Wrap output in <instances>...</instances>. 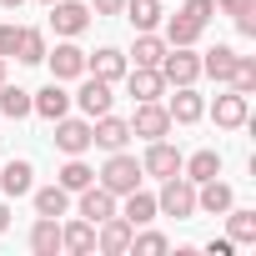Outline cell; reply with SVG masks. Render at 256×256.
Segmentation results:
<instances>
[{"label": "cell", "mask_w": 256, "mask_h": 256, "mask_svg": "<svg viewBox=\"0 0 256 256\" xmlns=\"http://www.w3.org/2000/svg\"><path fill=\"white\" fill-rule=\"evenodd\" d=\"M141 176H146V171H141V161H136V156H126V151H110V161L96 171V181H100L110 196L136 191V186H141Z\"/></svg>", "instance_id": "1"}, {"label": "cell", "mask_w": 256, "mask_h": 256, "mask_svg": "<svg viewBox=\"0 0 256 256\" xmlns=\"http://www.w3.org/2000/svg\"><path fill=\"white\" fill-rule=\"evenodd\" d=\"M156 211H161V216H176V221H191V216H196V181H186L181 171L166 176V186H161V196H156Z\"/></svg>", "instance_id": "2"}, {"label": "cell", "mask_w": 256, "mask_h": 256, "mask_svg": "<svg viewBox=\"0 0 256 256\" xmlns=\"http://www.w3.org/2000/svg\"><path fill=\"white\" fill-rule=\"evenodd\" d=\"M161 80L166 86H196V76H201V56L191 50V46H166V56H161Z\"/></svg>", "instance_id": "3"}, {"label": "cell", "mask_w": 256, "mask_h": 256, "mask_svg": "<svg viewBox=\"0 0 256 256\" xmlns=\"http://www.w3.org/2000/svg\"><path fill=\"white\" fill-rule=\"evenodd\" d=\"M171 131V110L161 100H136V116H131V136H146V141H161Z\"/></svg>", "instance_id": "4"}, {"label": "cell", "mask_w": 256, "mask_h": 256, "mask_svg": "<svg viewBox=\"0 0 256 256\" xmlns=\"http://www.w3.org/2000/svg\"><path fill=\"white\" fill-rule=\"evenodd\" d=\"M131 221L126 216H106V221H96V251H106V256H126L131 251Z\"/></svg>", "instance_id": "5"}, {"label": "cell", "mask_w": 256, "mask_h": 256, "mask_svg": "<svg viewBox=\"0 0 256 256\" xmlns=\"http://www.w3.org/2000/svg\"><path fill=\"white\" fill-rule=\"evenodd\" d=\"M50 26H56V36L76 40L90 26V6H80V0H50Z\"/></svg>", "instance_id": "6"}, {"label": "cell", "mask_w": 256, "mask_h": 256, "mask_svg": "<svg viewBox=\"0 0 256 256\" xmlns=\"http://www.w3.org/2000/svg\"><path fill=\"white\" fill-rule=\"evenodd\" d=\"M126 141H131V120H120V116H96L90 120V146L100 151H126Z\"/></svg>", "instance_id": "7"}, {"label": "cell", "mask_w": 256, "mask_h": 256, "mask_svg": "<svg viewBox=\"0 0 256 256\" xmlns=\"http://www.w3.org/2000/svg\"><path fill=\"white\" fill-rule=\"evenodd\" d=\"M181 161H186V156H181V151H176V146L161 136V141H151V146H146V161H141V171L166 181V176H176V171H181Z\"/></svg>", "instance_id": "8"}, {"label": "cell", "mask_w": 256, "mask_h": 256, "mask_svg": "<svg viewBox=\"0 0 256 256\" xmlns=\"http://www.w3.org/2000/svg\"><path fill=\"white\" fill-rule=\"evenodd\" d=\"M120 80H126V90H131L136 100H161V96H166V80H161L156 66H131Z\"/></svg>", "instance_id": "9"}, {"label": "cell", "mask_w": 256, "mask_h": 256, "mask_svg": "<svg viewBox=\"0 0 256 256\" xmlns=\"http://www.w3.org/2000/svg\"><path fill=\"white\" fill-rule=\"evenodd\" d=\"M46 60H50V76H56V80H76V76H86V50H80L76 40L46 50Z\"/></svg>", "instance_id": "10"}, {"label": "cell", "mask_w": 256, "mask_h": 256, "mask_svg": "<svg viewBox=\"0 0 256 256\" xmlns=\"http://www.w3.org/2000/svg\"><path fill=\"white\" fill-rule=\"evenodd\" d=\"M56 146H60L66 156L90 151V120H70V116H60V120H56Z\"/></svg>", "instance_id": "11"}, {"label": "cell", "mask_w": 256, "mask_h": 256, "mask_svg": "<svg viewBox=\"0 0 256 256\" xmlns=\"http://www.w3.org/2000/svg\"><path fill=\"white\" fill-rule=\"evenodd\" d=\"M86 70H90L96 80H110V86H116V80H120L126 70H131V60H126V56H120L116 46H106V50H96V56H86Z\"/></svg>", "instance_id": "12"}, {"label": "cell", "mask_w": 256, "mask_h": 256, "mask_svg": "<svg viewBox=\"0 0 256 256\" xmlns=\"http://www.w3.org/2000/svg\"><path fill=\"white\" fill-rule=\"evenodd\" d=\"M211 116H216V126H226V131H236V126H246V116H251V106H246V96L231 86L226 96H216V106H211Z\"/></svg>", "instance_id": "13"}, {"label": "cell", "mask_w": 256, "mask_h": 256, "mask_svg": "<svg viewBox=\"0 0 256 256\" xmlns=\"http://www.w3.org/2000/svg\"><path fill=\"white\" fill-rule=\"evenodd\" d=\"M171 126H196L201 116H206V100L191 90V86H176V96H171Z\"/></svg>", "instance_id": "14"}, {"label": "cell", "mask_w": 256, "mask_h": 256, "mask_svg": "<svg viewBox=\"0 0 256 256\" xmlns=\"http://www.w3.org/2000/svg\"><path fill=\"white\" fill-rule=\"evenodd\" d=\"M231 206H236V196H231V186H226V181H216V176H211V181H201V186H196V211L221 216V211H231Z\"/></svg>", "instance_id": "15"}, {"label": "cell", "mask_w": 256, "mask_h": 256, "mask_svg": "<svg viewBox=\"0 0 256 256\" xmlns=\"http://www.w3.org/2000/svg\"><path fill=\"white\" fill-rule=\"evenodd\" d=\"M76 196H80V216H86V221H106V216H116V196H110L100 181H90V186L76 191Z\"/></svg>", "instance_id": "16"}, {"label": "cell", "mask_w": 256, "mask_h": 256, "mask_svg": "<svg viewBox=\"0 0 256 256\" xmlns=\"http://www.w3.org/2000/svg\"><path fill=\"white\" fill-rule=\"evenodd\" d=\"M0 191L6 196H30L36 191V171H30V161H6V171H0Z\"/></svg>", "instance_id": "17"}, {"label": "cell", "mask_w": 256, "mask_h": 256, "mask_svg": "<svg viewBox=\"0 0 256 256\" xmlns=\"http://www.w3.org/2000/svg\"><path fill=\"white\" fill-rule=\"evenodd\" d=\"M30 110H36V116H46V120H60V116L70 110V96L60 90V80H50L46 90H36V96H30Z\"/></svg>", "instance_id": "18"}, {"label": "cell", "mask_w": 256, "mask_h": 256, "mask_svg": "<svg viewBox=\"0 0 256 256\" xmlns=\"http://www.w3.org/2000/svg\"><path fill=\"white\" fill-rule=\"evenodd\" d=\"M76 100H80V110L96 120V116H106V110H110V100H116V96H110V80H96V76H90V80L80 86V96H76Z\"/></svg>", "instance_id": "19"}, {"label": "cell", "mask_w": 256, "mask_h": 256, "mask_svg": "<svg viewBox=\"0 0 256 256\" xmlns=\"http://www.w3.org/2000/svg\"><path fill=\"white\" fill-rule=\"evenodd\" d=\"M30 251H36V256H56V251H60V221H56V216H36V226H30Z\"/></svg>", "instance_id": "20"}, {"label": "cell", "mask_w": 256, "mask_h": 256, "mask_svg": "<svg viewBox=\"0 0 256 256\" xmlns=\"http://www.w3.org/2000/svg\"><path fill=\"white\" fill-rule=\"evenodd\" d=\"M60 251H76V256H86V251H96V221H70V226H60Z\"/></svg>", "instance_id": "21"}, {"label": "cell", "mask_w": 256, "mask_h": 256, "mask_svg": "<svg viewBox=\"0 0 256 256\" xmlns=\"http://www.w3.org/2000/svg\"><path fill=\"white\" fill-rule=\"evenodd\" d=\"M120 16L131 20L136 30H156L166 10H161V0H126V6H120Z\"/></svg>", "instance_id": "22"}, {"label": "cell", "mask_w": 256, "mask_h": 256, "mask_svg": "<svg viewBox=\"0 0 256 256\" xmlns=\"http://www.w3.org/2000/svg\"><path fill=\"white\" fill-rule=\"evenodd\" d=\"M201 70H206L211 80L231 86V70H236V50H231V46H216V50H206V56H201Z\"/></svg>", "instance_id": "23"}, {"label": "cell", "mask_w": 256, "mask_h": 256, "mask_svg": "<svg viewBox=\"0 0 256 256\" xmlns=\"http://www.w3.org/2000/svg\"><path fill=\"white\" fill-rule=\"evenodd\" d=\"M221 216H226V231H231V241H236V246H251V241H256V211L231 206V211H221Z\"/></svg>", "instance_id": "24"}, {"label": "cell", "mask_w": 256, "mask_h": 256, "mask_svg": "<svg viewBox=\"0 0 256 256\" xmlns=\"http://www.w3.org/2000/svg\"><path fill=\"white\" fill-rule=\"evenodd\" d=\"M126 221H131V226H146V221H156V196L151 191H126V211H120Z\"/></svg>", "instance_id": "25"}, {"label": "cell", "mask_w": 256, "mask_h": 256, "mask_svg": "<svg viewBox=\"0 0 256 256\" xmlns=\"http://www.w3.org/2000/svg\"><path fill=\"white\" fill-rule=\"evenodd\" d=\"M201 30H206V26H196L186 10H176V16L166 20V46H196V40H201Z\"/></svg>", "instance_id": "26"}, {"label": "cell", "mask_w": 256, "mask_h": 256, "mask_svg": "<svg viewBox=\"0 0 256 256\" xmlns=\"http://www.w3.org/2000/svg\"><path fill=\"white\" fill-rule=\"evenodd\" d=\"M181 176L201 186V181H211V176H221V156H216V151H196L191 161H181Z\"/></svg>", "instance_id": "27"}, {"label": "cell", "mask_w": 256, "mask_h": 256, "mask_svg": "<svg viewBox=\"0 0 256 256\" xmlns=\"http://www.w3.org/2000/svg\"><path fill=\"white\" fill-rule=\"evenodd\" d=\"M66 211H70V191H66L60 181L36 191V216H66Z\"/></svg>", "instance_id": "28"}, {"label": "cell", "mask_w": 256, "mask_h": 256, "mask_svg": "<svg viewBox=\"0 0 256 256\" xmlns=\"http://www.w3.org/2000/svg\"><path fill=\"white\" fill-rule=\"evenodd\" d=\"M56 181H60V186H66V191H86V186H90V181H96V171H90V166H86V161H80V156H70V161H66V166H60V176H56Z\"/></svg>", "instance_id": "29"}, {"label": "cell", "mask_w": 256, "mask_h": 256, "mask_svg": "<svg viewBox=\"0 0 256 256\" xmlns=\"http://www.w3.org/2000/svg\"><path fill=\"white\" fill-rule=\"evenodd\" d=\"M0 116H10V120L30 116V90H20V86H0Z\"/></svg>", "instance_id": "30"}, {"label": "cell", "mask_w": 256, "mask_h": 256, "mask_svg": "<svg viewBox=\"0 0 256 256\" xmlns=\"http://www.w3.org/2000/svg\"><path fill=\"white\" fill-rule=\"evenodd\" d=\"M16 60H26V66H40V60H46V36L20 26V46H16Z\"/></svg>", "instance_id": "31"}, {"label": "cell", "mask_w": 256, "mask_h": 256, "mask_svg": "<svg viewBox=\"0 0 256 256\" xmlns=\"http://www.w3.org/2000/svg\"><path fill=\"white\" fill-rule=\"evenodd\" d=\"M131 56H136V66H161V56H166V40H161V36H151V30H141Z\"/></svg>", "instance_id": "32"}, {"label": "cell", "mask_w": 256, "mask_h": 256, "mask_svg": "<svg viewBox=\"0 0 256 256\" xmlns=\"http://www.w3.org/2000/svg\"><path fill=\"white\" fill-rule=\"evenodd\" d=\"M131 251H136V256H161V251H171V241H166L161 231H141V236L131 231Z\"/></svg>", "instance_id": "33"}, {"label": "cell", "mask_w": 256, "mask_h": 256, "mask_svg": "<svg viewBox=\"0 0 256 256\" xmlns=\"http://www.w3.org/2000/svg\"><path fill=\"white\" fill-rule=\"evenodd\" d=\"M181 10H186V16L196 20V26H206V20L216 16V0H186V6H181Z\"/></svg>", "instance_id": "34"}, {"label": "cell", "mask_w": 256, "mask_h": 256, "mask_svg": "<svg viewBox=\"0 0 256 256\" xmlns=\"http://www.w3.org/2000/svg\"><path fill=\"white\" fill-rule=\"evenodd\" d=\"M216 10H226L231 20H241V16H251V10H256V0H216Z\"/></svg>", "instance_id": "35"}, {"label": "cell", "mask_w": 256, "mask_h": 256, "mask_svg": "<svg viewBox=\"0 0 256 256\" xmlns=\"http://www.w3.org/2000/svg\"><path fill=\"white\" fill-rule=\"evenodd\" d=\"M16 46H20V26H0V56H16Z\"/></svg>", "instance_id": "36"}, {"label": "cell", "mask_w": 256, "mask_h": 256, "mask_svg": "<svg viewBox=\"0 0 256 256\" xmlns=\"http://www.w3.org/2000/svg\"><path fill=\"white\" fill-rule=\"evenodd\" d=\"M126 0H90V16H120Z\"/></svg>", "instance_id": "37"}, {"label": "cell", "mask_w": 256, "mask_h": 256, "mask_svg": "<svg viewBox=\"0 0 256 256\" xmlns=\"http://www.w3.org/2000/svg\"><path fill=\"white\" fill-rule=\"evenodd\" d=\"M231 246H236V241H231V236H226V241H211V246H206V251H211V256H231Z\"/></svg>", "instance_id": "38"}, {"label": "cell", "mask_w": 256, "mask_h": 256, "mask_svg": "<svg viewBox=\"0 0 256 256\" xmlns=\"http://www.w3.org/2000/svg\"><path fill=\"white\" fill-rule=\"evenodd\" d=\"M6 226H10V206H6V201H0V231H6Z\"/></svg>", "instance_id": "39"}, {"label": "cell", "mask_w": 256, "mask_h": 256, "mask_svg": "<svg viewBox=\"0 0 256 256\" xmlns=\"http://www.w3.org/2000/svg\"><path fill=\"white\" fill-rule=\"evenodd\" d=\"M0 6H6V10H20V6H26V0H0Z\"/></svg>", "instance_id": "40"}, {"label": "cell", "mask_w": 256, "mask_h": 256, "mask_svg": "<svg viewBox=\"0 0 256 256\" xmlns=\"http://www.w3.org/2000/svg\"><path fill=\"white\" fill-rule=\"evenodd\" d=\"M0 86H6V56H0Z\"/></svg>", "instance_id": "41"}, {"label": "cell", "mask_w": 256, "mask_h": 256, "mask_svg": "<svg viewBox=\"0 0 256 256\" xmlns=\"http://www.w3.org/2000/svg\"><path fill=\"white\" fill-rule=\"evenodd\" d=\"M46 6H50V0H46Z\"/></svg>", "instance_id": "42"}]
</instances>
